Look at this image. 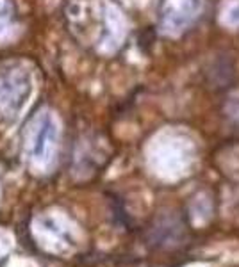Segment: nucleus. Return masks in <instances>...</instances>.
Wrapping results in <instances>:
<instances>
[{
  "mask_svg": "<svg viewBox=\"0 0 239 267\" xmlns=\"http://www.w3.org/2000/svg\"><path fill=\"white\" fill-rule=\"evenodd\" d=\"M204 7V0H168L164 11V27L170 32H182L195 22Z\"/></svg>",
  "mask_w": 239,
  "mask_h": 267,
  "instance_id": "nucleus-1",
  "label": "nucleus"
},
{
  "mask_svg": "<svg viewBox=\"0 0 239 267\" xmlns=\"http://www.w3.org/2000/svg\"><path fill=\"white\" fill-rule=\"evenodd\" d=\"M220 22L228 29H239V0H225Z\"/></svg>",
  "mask_w": 239,
  "mask_h": 267,
  "instance_id": "nucleus-2",
  "label": "nucleus"
}]
</instances>
